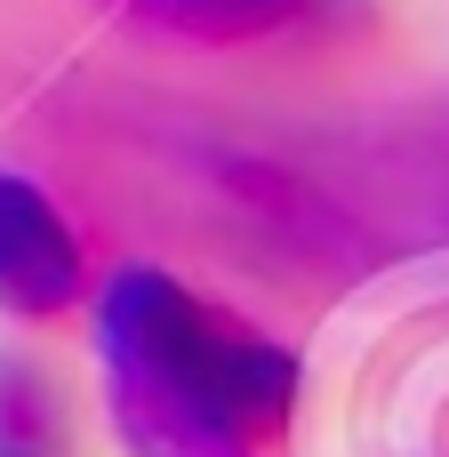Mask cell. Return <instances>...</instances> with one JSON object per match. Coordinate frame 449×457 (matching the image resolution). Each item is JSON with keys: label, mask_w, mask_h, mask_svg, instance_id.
<instances>
[{"label": "cell", "mask_w": 449, "mask_h": 457, "mask_svg": "<svg viewBox=\"0 0 449 457\" xmlns=\"http://www.w3.org/2000/svg\"><path fill=\"white\" fill-rule=\"evenodd\" d=\"M64 450H72V434H64L56 386L32 361L0 353V457H64Z\"/></svg>", "instance_id": "5b68a950"}, {"label": "cell", "mask_w": 449, "mask_h": 457, "mask_svg": "<svg viewBox=\"0 0 449 457\" xmlns=\"http://www.w3.org/2000/svg\"><path fill=\"white\" fill-rule=\"evenodd\" d=\"M112 418H121V442L137 457H257L249 434L201 418V410H177V402H145V394H112Z\"/></svg>", "instance_id": "3957f363"}, {"label": "cell", "mask_w": 449, "mask_h": 457, "mask_svg": "<svg viewBox=\"0 0 449 457\" xmlns=\"http://www.w3.org/2000/svg\"><path fill=\"white\" fill-rule=\"evenodd\" d=\"M72 297H80V233L32 177L0 169V313L56 321Z\"/></svg>", "instance_id": "7a4b0ae2"}, {"label": "cell", "mask_w": 449, "mask_h": 457, "mask_svg": "<svg viewBox=\"0 0 449 457\" xmlns=\"http://www.w3.org/2000/svg\"><path fill=\"white\" fill-rule=\"evenodd\" d=\"M96 353H104V394H153V402L217 418L249 442L281 434L297 410V361L153 265H129L104 281Z\"/></svg>", "instance_id": "6da1fadb"}, {"label": "cell", "mask_w": 449, "mask_h": 457, "mask_svg": "<svg viewBox=\"0 0 449 457\" xmlns=\"http://www.w3.org/2000/svg\"><path fill=\"white\" fill-rule=\"evenodd\" d=\"M121 8L177 40H265V32L297 24L313 0H121Z\"/></svg>", "instance_id": "277c9868"}]
</instances>
